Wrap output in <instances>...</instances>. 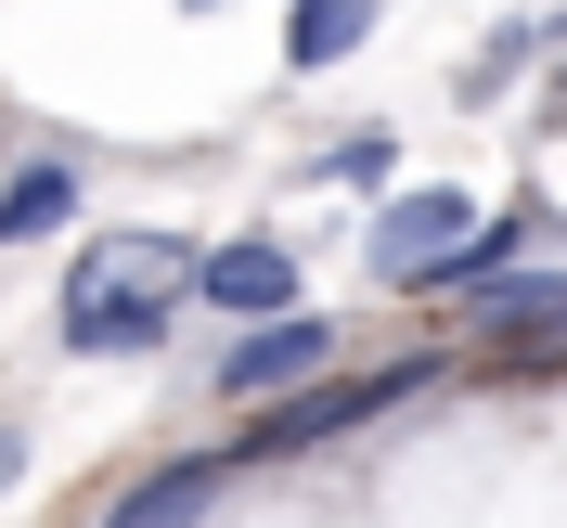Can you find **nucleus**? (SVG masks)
Instances as JSON below:
<instances>
[{
	"label": "nucleus",
	"instance_id": "nucleus-7",
	"mask_svg": "<svg viewBox=\"0 0 567 528\" xmlns=\"http://www.w3.org/2000/svg\"><path fill=\"white\" fill-rule=\"evenodd\" d=\"M219 490H233V464H219V452H181V464H155L142 490H116V503H104L91 528H194V516H207Z\"/></svg>",
	"mask_w": 567,
	"mask_h": 528
},
{
	"label": "nucleus",
	"instance_id": "nucleus-9",
	"mask_svg": "<svg viewBox=\"0 0 567 528\" xmlns=\"http://www.w3.org/2000/svg\"><path fill=\"white\" fill-rule=\"evenodd\" d=\"M78 271L91 283H142V297H181V283H194V246H168V232H91Z\"/></svg>",
	"mask_w": 567,
	"mask_h": 528
},
{
	"label": "nucleus",
	"instance_id": "nucleus-2",
	"mask_svg": "<svg viewBox=\"0 0 567 528\" xmlns=\"http://www.w3.org/2000/svg\"><path fill=\"white\" fill-rule=\"evenodd\" d=\"M464 232H477V194H452V180H413V194H388V207H374L361 258H374V283H400V297H439V271H452Z\"/></svg>",
	"mask_w": 567,
	"mask_h": 528
},
{
	"label": "nucleus",
	"instance_id": "nucleus-11",
	"mask_svg": "<svg viewBox=\"0 0 567 528\" xmlns=\"http://www.w3.org/2000/svg\"><path fill=\"white\" fill-rule=\"evenodd\" d=\"M516 258H529V232H516V219H477V232L452 246V271H439V297H464V310H477V297L516 271Z\"/></svg>",
	"mask_w": 567,
	"mask_h": 528
},
{
	"label": "nucleus",
	"instance_id": "nucleus-5",
	"mask_svg": "<svg viewBox=\"0 0 567 528\" xmlns=\"http://www.w3.org/2000/svg\"><path fill=\"white\" fill-rule=\"evenodd\" d=\"M477 335L503 374H567V271H503L477 297Z\"/></svg>",
	"mask_w": 567,
	"mask_h": 528
},
{
	"label": "nucleus",
	"instance_id": "nucleus-10",
	"mask_svg": "<svg viewBox=\"0 0 567 528\" xmlns=\"http://www.w3.org/2000/svg\"><path fill=\"white\" fill-rule=\"evenodd\" d=\"M361 39H374V0H284V65H297V77L349 65Z\"/></svg>",
	"mask_w": 567,
	"mask_h": 528
},
{
	"label": "nucleus",
	"instance_id": "nucleus-6",
	"mask_svg": "<svg viewBox=\"0 0 567 528\" xmlns=\"http://www.w3.org/2000/svg\"><path fill=\"white\" fill-rule=\"evenodd\" d=\"M194 297H207L219 322H271V310H297V258H284L271 232H233L219 258H194Z\"/></svg>",
	"mask_w": 567,
	"mask_h": 528
},
{
	"label": "nucleus",
	"instance_id": "nucleus-14",
	"mask_svg": "<svg viewBox=\"0 0 567 528\" xmlns=\"http://www.w3.org/2000/svg\"><path fill=\"white\" fill-rule=\"evenodd\" d=\"M13 464H27V438H13V425H0V490H13Z\"/></svg>",
	"mask_w": 567,
	"mask_h": 528
},
{
	"label": "nucleus",
	"instance_id": "nucleus-3",
	"mask_svg": "<svg viewBox=\"0 0 567 528\" xmlns=\"http://www.w3.org/2000/svg\"><path fill=\"white\" fill-rule=\"evenodd\" d=\"M322 361H336V322L322 310H271V322H233V349H219V400H297L322 387Z\"/></svg>",
	"mask_w": 567,
	"mask_h": 528
},
{
	"label": "nucleus",
	"instance_id": "nucleus-12",
	"mask_svg": "<svg viewBox=\"0 0 567 528\" xmlns=\"http://www.w3.org/2000/svg\"><path fill=\"white\" fill-rule=\"evenodd\" d=\"M529 52H542V27H491V39H477V65H464L452 91H464V104H503V91H516V65H529Z\"/></svg>",
	"mask_w": 567,
	"mask_h": 528
},
{
	"label": "nucleus",
	"instance_id": "nucleus-8",
	"mask_svg": "<svg viewBox=\"0 0 567 528\" xmlns=\"http://www.w3.org/2000/svg\"><path fill=\"white\" fill-rule=\"evenodd\" d=\"M78 194H91V168L78 155H27V168L0 180V246H39V232H65Z\"/></svg>",
	"mask_w": 567,
	"mask_h": 528
},
{
	"label": "nucleus",
	"instance_id": "nucleus-4",
	"mask_svg": "<svg viewBox=\"0 0 567 528\" xmlns=\"http://www.w3.org/2000/svg\"><path fill=\"white\" fill-rule=\"evenodd\" d=\"M168 322H181V297L91 283V271H65V297H52V335H65L78 361H155V349H168Z\"/></svg>",
	"mask_w": 567,
	"mask_h": 528
},
{
	"label": "nucleus",
	"instance_id": "nucleus-13",
	"mask_svg": "<svg viewBox=\"0 0 567 528\" xmlns=\"http://www.w3.org/2000/svg\"><path fill=\"white\" fill-rule=\"evenodd\" d=\"M322 180H336V194H388L400 180V130H349L336 155H322Z\"/></svg>",
	"mask_w": 567,
	"mask_h": 528
},
{
	"label": "nucleus",
	"instance_id": "nucleus-1",
	"mask_svg": "<svg viewBox=\"0 0 567 528\" xmlns=\"http://www.w3.org/2000/svg\"><path fill=\"white\" fill-rule=\"evenodd\" d=\"M452 361H388V374H336V387H297V400H258V425H246V464H284V452H322V438H349V425H374V413H400L413 387H439Z\"/></svg>",
	"mask_w": 567,
	"mask_h": 528
}]
</instances>
